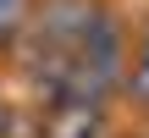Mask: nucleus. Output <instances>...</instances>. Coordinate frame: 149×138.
<instances>
[{
  "label": "nucleus",
  "instance_id": "obj_1",
  "mask_svg": "<svg viewBox=\"0 0 149 138\" xmlns=\"http://www.w3.org/2000/svg\"><path fill=\"white\" fill-rule=\"evenodd\" d=\"M133 89H138V94H149V50H144V66L133 72Z\"/></svg>",
  "mask_w": 149,
  "mask_h": 138
}]
</instances>
